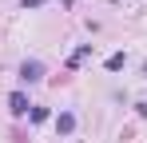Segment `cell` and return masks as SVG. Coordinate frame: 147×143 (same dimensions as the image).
I'll list each match as a JSON object with an SVG mask.
<instances>
[{
	"label": "cell",
	"instance_id": "cell-3",
	"mask_svg": "<svg viewBox=\"0 0 147 143\" xmlns=\"http://www.w3.org/2000/svg\"><path fill=\"white\" fill-rule=\"evenodd\" d=\"M88 56H92V44H80V48L72 52V56H68V68H80V64H84Z\"/></svg>",
	"mask_w": 147,
	"mask_h": 143
},
{
	"label": "cell",
	"instance_id": "cell-4",
	"mask_svg": "<svg viewBox=\"0 0 147 143\" xmlns=\"http://www.w3.org/2000/svg\"><path fill=\"white\" fill-rule=\"evenodd\" d=\"M72 127H76V115H72V111H60V115H56V131H60V135H68Z\"/></svg>",
	"mask_w": 147,
	"mask_h": 143
},
{
	"label": "cell",
	"instance_id": "cell-6",
	"mask_svg": "<svg viewBox=\"0 0 147 143\" xmlns=\"http://www.w3.org/2000/svg\"><path fill=\"white\" fill-rule=\"evenodd\" d=\"M40 4H44V0H24V8H40Z\"/></svg>",
	"mask_w": 147,
	"mask_h": 143
},
{
	"label": "cell",
	"instance_id": "cell-5",
	"mask_svg": "<svg viewBox=\"0 0 147 143\" xmlns=\"http://www.w3.org/2000/svg\"><path fill=\"white\" fill-rule=\"evenodd\" d=\"M123 64H127V56H123V52H111V56H107V72H119Z\"/></svg>",
	"mask_w": 147,
	"mask_h": 143
},
{
	"label": "cell",
	"instance_id": "cell-1",
	"mask_svg": "<svg viewBox=\"0 0 147 143\" xmlns=\"http://www.w3.org/2000/svg\"><path fill=\"white\" fill-rule=\"evenodd\" d=\"M20 80H24V84L44 80V64H40V60H24V64H20Z\"/></svg>",
	"mask_w": 147,
	"mask_h": 143
},
{
	"label": "cell",
	"instance_id": "cell-2",
	"mask_svg": "<svg viewBox=\"0 0 147 143\" xmlns=\"http://www.w3.org/2000/svg\"><path fill=\"white\" fill-rule=\"evenodd\" d=\"M8 107H12V115H24L32 103H28V95H24V92H12V95H8Z\"/></svg>",
	"mask_w": 147,
	"mask_h": 143
}]
</instances>
